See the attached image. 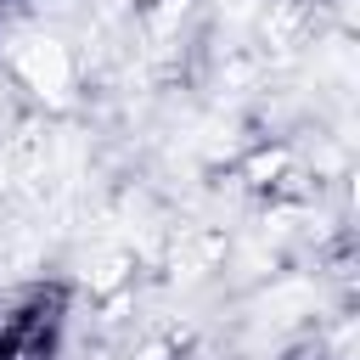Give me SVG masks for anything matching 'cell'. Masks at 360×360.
Wrapping results in <instances>:
<instances>
[{"instance_id": "obj_1", "label": "cell", "mask_w": 360, "mask_h": 360, "mask_svg": "<svg viewBox=\"0 0 360 360\" xmlns=\"http://www.w3.org/2000/svg\"><path fill=\"white\" fill-rule=\"evenodd\" d=\"M17 79L28 84V90H39V96H68V84H73V56H68V45L62 39H28L22 51H17Z\"/></svg>"}]
</instances>
